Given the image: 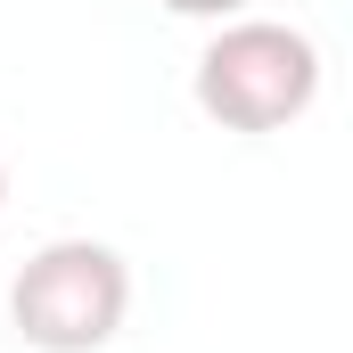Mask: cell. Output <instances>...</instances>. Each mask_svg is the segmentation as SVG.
I'll list each match as a JSON object with an SVG mask.
<instances>
[{
	"label": "cell",
	"mask_w": 353,
	"mask_h": 353,
	"mask_svg": "<svg viewBox=\"0 0 353 353\" xmlns=\"http://www.w3.org/2000/svg\"><path fill=\"white\" fill-rule=\"evenodd\" d=\"M312 90H321V58H312V41L296 25H263V17L222 25L214 50L197 58V107L214 123H230V132L296 123L312 107Z\"/></svg>",
	"instance_id": "6da1fadb"
},
{
	"label": "cell",
	"mask_w": 353,
	"mask_h": 353,
	"mask_svg": "<svg viewBox=\"0 0 353 353\" xmlns=\"http://www.w3.org/2000/svg\"><path fill=\"white\" fill-rule=\"evenodd\" d=\"M0 197H8V181H0Z\"/></svg>",
	"instance_id": "277c9868"
},
{
	"label": "cell",
	"mask_w": 353,
	"mask_h": 353,
	"mask_svg": "<svg viewBox=\"0 0 353 353\" xmlns=\"http://www.w3.org/2000/svg\"><path fill=\"white\" fill-rule=\"evenodd\" d=\"M123 304H132V271H123L115 247H99V239H58V247H41L33 263L17 271V296H8L25 345H41V353L107 345V337L123 329Z\"/></svg>",
	"instance_id": "7a4b0ae2"
},
{
	"label": "cell",
	"mask_w": 353,
	"mask_h": 353,
	"mask_svg": "<svg viewBox=\"0 0 353 353\" xmlns=\"http://www.w3.org/2000/svg\"><path fill=\"white\" fill-rule=\"evenodd\" d=\"M173 17H230V8H247V0H165Z\"/></svg>",
	"instance_id": "3957f363"
}]
</instances>
